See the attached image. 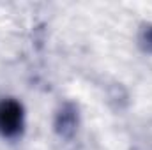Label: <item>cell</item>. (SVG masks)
<instances>
[{
	"mask_svg": "<svg viewBox=\"0 0 152 150\" xmlns=\"http://www.w3.org/2000/svg\"><path fill=\"white\" fill-rule=\"evenodd\" d=\"M23 131V106L14 99L0 101V134L16 138Z\"/></svg>",
	"mask_w": 152,
	"mask_h": 150,
	"instance_id": "6da1fadb",
	"label": "cell"
},
{
	"mask_svg": "<svg viewBox=\"0 0 152 150\" xmlns=\"http://www.w3.org/2000/svg\"><path fill=\"white\" fill-rule=\"evenodd\" d=\"M140 44L145 51L152 53V25H147L143 27L142 34H140Z\"/></svg>",
	"mask_w": 152,
	"mask_h": 150,
	"instance_id": "3957f363",
	"label": "cell"
},
{
	"mask_svg": "<svg viewBox=\"0 0 152 150\" xmlns=\"http://www.w3.org/2000/svg\"><path fill=\"white\" fill-rule=\"evenodd\" d=\"M78 127V110L75 104L66 103L55 117V131L62 138H71Z\"/></svg>",
	"mask_w": 152,
	"mask_h": 150,
	"instance_id": "7a4b0ae2",
	"label": "cell"
}]
</instances>
